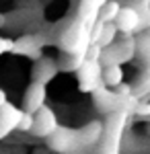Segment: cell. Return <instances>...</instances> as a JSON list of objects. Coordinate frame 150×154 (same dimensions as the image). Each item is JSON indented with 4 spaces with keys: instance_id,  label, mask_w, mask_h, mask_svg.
<instances>
[{
    "instance_id": "ba28073f",
    "label": "cell",
    "mask_w": 150,
    "mask_h": 154,
    "mask_svg": "<svg viewBox=\"0 0 150 154\" xmlns=\"http://www.w3.org/2000/svg\"><path fill=\"white\" fill-rule=\"evenodd\" d=\"M45 101H47V86L31 80V84L27 86L25 97H23V111L35 115L37 111H41L45 107Z\"/></svg>"
},
{
    "instance_id": "5bb4252c",
    "label": "cell",
    "mask_w": 150,
    "mask_h": 154,
    "mask_svg": "<svg viewBox=\"0 0 150 154\" xmlns=\"http://www.w3.org/2000/svg\"><path fill=\"white\" fill-rule=\"evenodd\" d=\"M136 48H138L136 58L146 66V70H150V29L136 35Z\"/></svg>"
},
{
    "instance_id": "7c38bea8",
    "label": "cell",
    "mask_w": 150,
    "mask_h": 154,
    "mask_svg": "<svg viewBox=\"0 0 150 154\" xmlns=\"http://www.w3.org/2000/svg\"><path fill=\"white\" fill-rule=\"evenodd\" d=\"M103 130H105V121H99V119L89 121L84 128H80V144H82V148H84L86 154L92 152L97 148V144L101 142Z\"/></svg>"
},
{
    "instance_id": "e0dca14e",
    "label": "cell",
    "mask_w": 150,
    "mask_h": 154,
    "mask_svg": "<svg viewBox=\"0 0 150 154\" xmlns=\"http://www.w3.org/2000/svg\"><path fill=\"white\" fill-rule=\"evenodd\" d=\"M86 56H70V54H62V58L58 60V66H60V72H78L82 64H84Z\"/></svg>"
},
{
    "instance_id": "83f0119b",
    "label": "cell",
    "mask_w": 150,
    "mask_h": 154,
    "mask_svg": "<svg viewBox=\"0 0 150 154\" xmlns=\"http://www.w3.org/2000/svg\"><path fill=\"white\" fill-rule=\"evenodd\" d=\"M97 2H99V4H101V6H103L105 2H109V0H97Z\"/></svg>"
},
{
    "instance_id": "7a4b0ae2",
    "label": "cell",
    "mask_w": 150,
    "mask_h": 154,
    "mask_svg": "<svg viewBox=\"0 0 150 154\" xmlns=\"http://www.w3.org/2000/svg\"><path fill=\"white\" fill-rule=\"evenodd\" d=\"M127 123H130V117L126 113H115L105 119L103 138L97 144L95 154H121V142L126 136Z\"/></svg>"
},
{
    "instance_id": "30bf717a",
    "label": "cell",
    "mask_w": 150,
    "mask_h": 154,
    "mask_svg": "<svg viewBox=\"0 0 150 154\" xmlns=\"http://www.w3.org/2000/svg\"><path fill=\"white\" fill-rule=\"evenodd\" d=\"M115 27L121 35H138L140 33V12L134 6H121L115 19Z\"/></svg>"
},
{
    "instance_id": "277c9868",
    "label": "cell",
    "mask_w": 150,
    "mask_h": 154,
    "mask_svg": "<svg viewBox=\"0 0 150 154\" xmlns=\"http://www.w3.org/2000/svg\"><path fill=\"white\" fill-rule=\"evenodd\" d=\"M47 148L58 154H86L80 144V130L74 128H58L47 138Z\"/></svg>"
},
{
    "instance_id": "d4e9b609",
    "label": "cell",
    "mask_w": 150,
    "mask_h": 154,
    "mask_svg": "<svg viewBox=\"0 0 150 154\" xmlns=\"http://www.w3.org/2000/svg\"><path fill=\"white\" fill-rule=\"evenodd\" d=\"M6 103H8V101H6V93H4V91L0 88V107H2V105H6Z\"/></svg>"
},
{
    "instance_id": "ffe728a7",
    "label": "cell",
    "mask_w": 150,
    "mask_h": 154,
    "mask_svg": "<svg viewBox=\"0 0 150 154\" xmlns=\"http://www.w3.org/2000/svg\"><path fill=\"white\" fill-rule=\"evenodd\" d=\"M138 117L150 121V99H144V101H138V107H136V113Z\"/></svg>"
},
{
    "instance_id": "4fadbf2b",
    "label": "cell",
    "mask_w": 150,
    "mask_h": 154,
    "mask_svg": "<svg viewBox=\"0 0 150 154\" xmlns=\"http://www.w3.org/2000/svg\"><path fill=\"white\" fill-rule=\"evenodd\" d=\"M99 11H101V4L97 0H80L76 17L80 21H84L89 27H95V23L99 21Z\"/></svg>"
},
{
    "instance_id": "8992f818",
    "label": "cell",
    "mask_w": 150,
    "mask_h": 154,
    "mask_svg": "<svg viewBox=\"0 0 150 154\" xmlns=\"http://www.w3.org/2000/svg\"><path fill=\"white\" fill-rule=\"evenodd\" d=\"M76 78L82 93L92 95L99 86H103V64L99 60H84V64L76 72Z\"/></svg>"
},
{
    "instance_id": "9c48e42d",
    "label": "cell",
    "mask_w": 150,
    "mask_h": 154,
    "mask_svg": "<svg viewBox=\"0 0 150 154\" xmlns=\"http://www.w3.org/2000/svg\"><path fill=\"white\" fill-rule=\"evenodd\" d=\"M60 74V66H58V60L54 58H39L35 62L33 70H31V78L33 82H41V84H49L56 76Z\"/></svg>"
},
{
    "instance_id": "4316f807",
    "label": "cell",
    "mask_w": 150,
    "mask_h": 154,
    "mask_svg": "<svg viewBox=\"0 0 150 154\" xmlns=\"http://www.w3.org/2000/svg\"><path fill=\"white\" fill-rule=\"evenodd\" d=\"M146 136H148V138H150V121H148V123H146Z\"/></svg>"
},
{
    "instance_id": "d6986e66",
    "label": "cell",
    "mask_w": 150,
    "mask_h": 154,
    "mask_svg": "<svg viewBox=\"0 0 150 154\" xmlns=\"http://www.w3.org/2000/svg\"><path fill=\"white\" fill-rule=\"evenodd\" d=\"M33 123H35V115L23 111V115H21V121H19V128H17V130H19V131H31V130H33Z\"/></svg>"
},
{
    "instance_id": "7402d4cb",
    "label": "cell",
    "mask_w": 150,
    "mask_h": 154,
    "mask_svg": "<svg viewBox=\"0 0 150 154\" xmlns=\"http://www.w3.org/2000/svg\"><path fill=\"white\" fill-rule=\"evenodd\" d=\"M12 48H14V41H12V39H8V37H0V56L12 51Z\"/></svg>"
},
{
    "instance_id": "2e32d148",
    "label": "cell",
    "mask_w": 150,
    "mask_h": 154,
    "mask_svg": "<svg viewBox=\"0 0 150 154\" xmlns=\"http://www.w3.org/2000/svg\"><path fill=\"white\" fill-rule=\"evenodd\" d=\"M132 93L138 101L150 99V70H146L142 76H138V80L132 84Z\"/></svg>"
},
{
    "instance_id": "44dd1931",
    "label": "cell",
    "mask_w": 150,
    "mask_h": 154,
    "mask_svg": "<svg viewBox=\"0 0 150 154\" xmlns=\"http://www.w3.org/2000/svg\"><path fill=\"white\" fill-rule=\"evenodd\" d=\"M101 54H103V48L97 45V43H91L86 49V60H99L101 62Z\"/></svg>"
},
{
    "instance_id": "52a82bcc",
    "label": "cell",
    "mask_w": 150,
    "mask_h": 154,
    "mask_svg": "<svg viewBox=\"0 0 150 154\" xmlns=\"http://www.w3.org/2000/svg\"><path fill=\"white\" fill-rule=\"evenodd\" d=\"M58 117H56V113H54V109H49V107H43L41 111H37L35 113V123H33V134L35 138H49L52 134H56L58 130Z\"/></svg>"
},
{
    "instance_id": "5b68a950",
    "label": "cell",
    "mask_w": 150,
    "mask_h": 154,
    "mask_svg": "<svg viewBox=\"0 0 150 154\" xmlns=\"http://www.w3.org/2000/svg\"><path fill=\"white\" fill-rule=\"evenodd\" d=\"M49 41V33L47 31H35V33H25L21 35L17 41H14V48H12V54H19V56H25V58L37 60L43 58V48Z\"/></svg>"
},
{
    "instance_id": "ac0fdd59",
    "label": "cell",
    "mask_w": 150,
    "mask_h": 154,
    "mask_svg": "<svg viewBox=\"0 0 150 154\" xmlns=\"http://www.w3.org/2000/svg\"><path fill=\"white\" fill-rule=\"evenodd\" d=\"M119 11H121V4L117 0H109V2H105L103 6H101V11H99V21L101 23H115Z\"/></svg>"
},
{
    "instance_id": "8fae6325",
    "label": "cell",
    "mask_w": 150,
    "mask_h": 154,
    "mask_svg": "<svg viewBox=\"0 0 150 154\" xmlns=\"http://www.w3.org/2000/svg\"><path fill=\"white\" fill-rule=\"evenodd\" d=\"M21 115H23V111L17 109L12 103H6L0 107V142L19 128Z\"/></svg>"
},
{
    "instance_id": "9a60e30c",
    "label": "cell",
    "mask_w": 150,
    "mask_h": 154,
    "mask_svg": "<svg viewBox=\"0 0 150 154\" xmlns=\"http://www.w3.org/2000/svg\"><path fill=\"white\" fill-rule=\"evenodd\" d=\"M119 84H123V70H121V66H107V68H103V86L117 88Z\"/></svg>"
},
{
    "instance_id": "603a6c76",
    "label": "cell",
    "mask_w": 150,
    "mask_h": 154,
    "mask_svg": "<svg viewBox=\"0 0 150 154\" xmlns=\"http://www.w3.org/2000/svg\"><path fill=\"white\" fill-rule=\"evenodd\" d=\"M140 154H150V138H140Z\"/></svg>"
},
{
    "instance_id": "6da1fadb",
    "label": "cell",
    "mask_w": 150,
    "mask_h": 154,
    "mask_svg": "<svg viewBox=\"0 0 150 154\" xmlns=\"http://www.w3.org/2000/svg\"><path fill=\"white\" fill-rule=\"evenodd\" d=\"M62 27L64 29H60V35L56 37V45L60 48V51L70 56H86V49L92 43V27H89L78 17L62 23Z\"/></svg>"
},
{
    "instance_id": "484cf974",
    "label": "cell",
    "mask_w": 150,
    "mask_h": 154,
    "mask_svg": "<svg viewBox=\"0 0 150 154\" xmlns=\"http://www.w3.org/2000/svg\"><path fill=\"white\" fill-rule=\"evenodd\" d=\"M33 154H49V148H47V146H43V148H37V150H33Z\"/></svg>"
},
{
    "instance_id": "3957f363",
    "label": "cell",
    "mask_w": 150,
    "mask_h": 154,
    "mask_svg": "<svg viewBox=\"0 0 150 154\" xmlns=\"http://www.w3.org/2000/svg\"><path fill=\"white\" fill-rule=\"evenodd\" d=\"M136 35H121L119 39H115L113 45L103 49L101 54V64L103 68L107 66H121L126 62H132L136 58Z\"/></svg>"
},
{
    "instance_id": "cb8c5ba5",
    "label": "cell",
    "mask_w": 150,
    "mask_h": 154,
    "mask_svg": "<svg viewBox=\"0 0 150 154\" xmlns=\"http://www.w3.org/2000/svg\"><path fill=\"white\" fill-rule=\"evenodd\" d=\"M6 23H8V21H6V14H4V12H0V29H4Z\"/></svg>"
}]
</instances>
